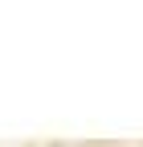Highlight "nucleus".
I'll list each match as a JSON object with an SVG mask.
<instances>
[]
</instances>
